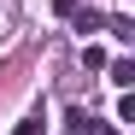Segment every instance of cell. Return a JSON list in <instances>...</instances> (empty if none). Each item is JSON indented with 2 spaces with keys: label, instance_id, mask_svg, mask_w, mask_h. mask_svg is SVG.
Listing matches in <instances>:
<instances>
[{
  "label": "cell",
  "instance_id": "cell-1",
  "mask_svg": "<svg viewBox=\"0 0 135 135\" xmlns=\"http://www.w3.org/2000/svg\"><path fill=\"white\" fill-rule=\"evenodd\" d=\"M94 129H100V123L88 118L82 106H71V112H65V135H94Z\"/></svg>",
  "mask_w": 135,
  "mask_h": 135
},
{
  "label": "cell",
  "instance_id": "cell-2",
  "mask_svg": "<svg viewBox=\"0 0 135 135\" xmlns=\"http://www.w3.org/2000/svg\"><path fill=\"white\" fill-rule=\"evenodd\" d=\"M112 82L129 88V82H135V65H129V59H112Z\"/></svg>",
  "mask_w": 135,
  "mask_h": 135
},
{
  "label": "cell",
  "instance_id": "cell-3",
  "mask_svg": "<svg viewBox=\"0 0 135 135\" xmlns=\"http://www.w3.org/2000/svg\"><path fill=\"white\" fill-rule=\"evenodd\" d=\"M106 30L118 35V41H135V24H129V18H106Z\"/></svg>",
  "mask_w": 135,
  "mask_h": 135
},
{
  "label": "cell",
  "instance_id": "cell-4",
  "mask_svg": "<svg viewBox=\"0 0 135 135\" xmlns=\"http://www.w3.org/2000/svg\"><path fill=\"white\" fill-rule=\"evenodd\" d=\"M82 65H88V71H100V65H106V47H94V41H88V47H82Z\"/></svg>",
  "mask_w": 135,
  "mask_h": 135
},
{
  "label": "cell",
  "instance_id": "cell-5",
  "mask_svg": "<svg viewBox=\"0 0 135 135\" xmlns=\"http://www.w3.org/2000/svg\"><path fill=\"white\" fill-rule=\"evenodd\" d=\"M12 135H41V118H24V123H18Z\"/></svg>",
  "mask_w": 135,
  "mask_h": 135
}]
</instances>
